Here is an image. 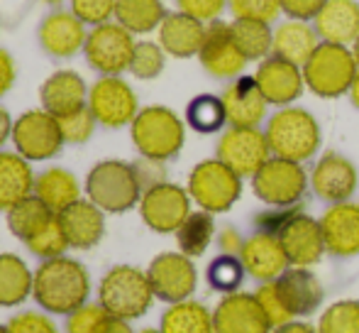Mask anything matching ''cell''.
Instances as JSON below:
<instances>
[{"mask_svg": "<svg viewBox=\"0 0 359 333\" xmlns=\"http://www.w3.org/2000/svg\"><path fill=\"white\" fill-rule=\"evenodd\" d=\"M90 280L86 267L72 257H52L34 270L32 296L49 314H72L88 304Z\"/></svg>", "mask_w": 359, "mask_h": 333, "instance_id": "cell-1", "label": "cell"}, {"mask_svg": "<svg viewBox=\"0 0 359 333\" xmlns=\"http://www.w3.org/2000/svg\"><path fill=\"white\" fill-rule=\"evenodd\" d=\"M264 135L274 157L306 164L323 145V128L311 110L301 105H286L266 118Z\"/></svg>", "mask_w": 359, "mask_h": 333, "instance_id": "cell-2", "label": "cell"}, {"mask_svg": "<svg viewBox=\"0 0 359 333\" xmlns=\"http://www.w3.org/2000/svg\"><path fill=\"white\" fill-rule=\"evenodd\" d=\"M130 135L140 157L169 162L184 150L186 123L166 105H147L133 120Z\"/></svg>", "mask_w": 359, "mask_h": 333, "instance_id": "cell-3", "label": "cell"}, {"mask_svg": "<svg viewBox=\"0 0 359 333\" xmlns=\"http://www.w3.org/2000/svg\"><path fill=\"white\" fill-rule=\"evenodd\" d=\"M154 289L149 285L147 270L133 265H118L105 272L98 285V304L110 316L123 321L140 319L149 311L154 301Z\"/></svg>", "mask_w": 359, "mask_h": 333, "instance_id": "cell-4", "label": "cell"}, {"mask_svg": "<svg viewBox=\"0 0 359 333\" xmlns=\"http://www.w3.org/2000/svg\"><path fill=\"white\" fill-rule=\"evenodd\" d=\"M86 194L105 214H125L140 206L144 191L133 162L103 159L86 176Z\"/></svg>", "mask_w": 359, "mask_h": 333, "instance_id": "cell-5", "label": "cell"}, {"mask_svg": "<svg viewBox=\"0 0 359 333\" xmlns=\"http://www.w3.org/2000/svg\"><path fill=\"white\" fill-rule=\"evenodd\" d=\"M357 72L359 64L355 59V52H352V47H345V44L320 42L316 52L311 54V59L303 64L306 89L311 93H316L318 98L327 100L347 96Z\"/></svg>", "mask_w": 359, "mask_h": 333, "instance_id": "cell-6", "label": "cell"}, {"mask_svg": "<svg viewBox=\"0 0 359 333\" xmlns=\"http://www.w3.org/2000/svg\"><path fill=\"white\" fill-rule=\"evenodd\" d=\"M186 189L198 209L213 216L227 214L242 196V176L217 157L203 159L191 169Z\"/></svg>", "mask_w": 359, "mask_h": 333, "instance_id": "cell-7", "label": "cell"}, {"mask_svg": "<svg viewBox=\"0 0 359 333\" xmlns=\"http://www.w3.org/2000/svg\"><path fill=\"white\" fill-rule=\"evenodd\" d=\"M250 181L257 199L264 206H276V209L298 206L311 189L306 166L281 157H271Z\"/></svg>", "mask_w": 359, "mask_h": 333, "instance_id": "cell-8", "label": "cell"}, {"mask_svg": "<svg viewBox=\"0 0 359 333\" xmlns=\"http://www.w3.org/2000/svg\"><path fill=\"white\" fill-rule=\"evenodd\" d=\"M135 44V34L120 22H103L88 32L83 54L88 67L100 77H120L130 72Z\"/></svg>", "mask_w": 359, "mask_h": 333, "instance_id": "cell-9", "label": "cell"}, {"mask_svg": "<svg viewBox=\"0 0 359 333\" xmlns=\"http://www.w3.org/2000/svg\"><path fill=\"white\" fill-rule=\"evenodd\" d=\"M215 157L242 179H252L274 155L262 128H225L217 140Z\"/></svg>", "mask_w": 359, "mask_h": 333, "instance_id": "cell-10", "label": "cell"}, {"mask_svg": "<svg viewBox=\"0 0 359 333\" xmlns=\"http://www.w3.org/2000/svg\"><path fill=\"white\" fill-rule=\"evenodd\" d=\"M15 152L22 155L27 162H44L59 155L64 145V135L59 128V118L39 110H25L13 128Z\"/></svg>", "mask_w": 359, "mask_h": 333, "instance_id": "cell-11", "label": "cell"}, {"mask_svg": "<svg viewBox=\"0 0 359 333\" xmlns=\"http://www.w3.org/2000/svg\"><path fill=\"white\" fill-rule=\"evenodd\" d=\"M147 277H149L154 296L166 304L191 299L198 287V270L194 265V257L184 255V252L156 255L147 267Z\"/></svg>", "mask_w": 359, "mask_h": 333, "instance_id": "cell-12", "label": "cell"}, {"mask_svg": "<svg viewBox=\"0 0 359 333\" xmlns=\"http://www.w3.org/2000/svg\"><path fill=\"white\" fill-rule=\"evenodd\" d=\"M191 194L189 189L179 184L164 181L159 186H151L140 199V216L144 226L154 233H176L179 226L189 218L191 214Z\"/></svg>", "mask_w": 359, "mask_h": 333, "instance_id": "cell-13", "label": "cell"}, {"mask_svg": "<svg viewBox=\"0 0 359 333\" xmlns=\"http://www.w3.org/2000/svg\"><path fill=\"white\" fill-rule=\"evenodd\" d=\"M88 108L105 128L133 125L140 113L137 93L123 77H100L88 89Z\"/></svg>", "mask_w": 359, "mask_h": 333, "instance_id": "cell-14", "label": "cell"}, {"mask_svg": "<svg viewBox=\"0 0 359 333\" xmlns=\"http://www.w3.org/2000/svg\"><path fill=\"white\" fill-rule=\"evenodd\" d=\"M308 184L313 194L327 206L352 201L359 189V169L342 152H325L308 171Z\"/></svg>", "mask_w": 359, "mask_h": 333, "instance_id": "cell-15", "label": "cell"}, {"mask_svg": "<svg viewBox=\"0 0 359 333\" xmlns=\"http://www.w3.org/2000/svg\"><path fill=\"white\" fill-rule=\"evenodd\" d=\"M198 62L213 79L232 81V79L242 77V72H245V67L250 64V59L237 47L230 22L215 20V22H210L208 30H205V39L198 52Z\"/></svg>", "mask_w": 359, "mask_h": 333, "instance_id": "cell-16", "label": "cell"}, {"mask_svg": "<svg viewBox=\"0 0 359 333\" xmlns=\"http://www.w3.org/2000/svg\"><path fill=\"white\" fill-rule=\"evenodd\" d=\"M255 81L262 93H264L266 103L276 105V108L296 105V100L306 91L303 69L281 57H274V54L266 57L264 62H259V67L255 72Z\"/></svg>", "mask_w": 359, "mask_h": 333, "instance_id": "cell-17", "label": "cell"}, {"mask_svg": "<svg viewBox=\"0 0 359 333\" xmlns=\"http://www.w3.org/2000/svg\"><path fill=\"white\" fill-rule=\"evenodd\" d=\"M284 245V252L291 267H313L327 255L325 238H323L320 218L298 211L276 235Z\"/></svg>", "mask_w": 359, "mask_h": 333, "instance_id": "cell-18", "label": "cell"}, {"mask_svg": "<svg viewBox=\"0 0 359 333\" xmlns=\"http://www.w3.org/2000/svg\"><path fill=\"white\" fill-rule=\"evenodd\" d=\"M215 333H271L269 319L262 311L255 292L225 294L213 309Z\"/></svg>", "mask_w": 359, "mask_h": 333, "instance_id": "cell-19", "label": "cell"}, {"mask_svg": "<svg viewBox=\"0 0 359 333\" xmlns=\"http://www.w3.org/2000/svg\"><path fill=\"white\" fill-rule=\"evenodd\" d=\"M222 105L227 113V128H259L262 123H266V103L264 93L259 91V86L252 77H237L225 86V91L220 93Z\"/></svg>", "mask_w": 359, "mask_h": 333, "instance_id": "cell-20", "label": "cell"}, {"mask_svg": "<svg viewBox=\"0 0 359 333\" xmlns=\"http://www.w3.org/2000/svg\"><path fill=\"white\" fill-rule=\"evenodd\" d=\"M39 47L57 59H72L86 47L88 30L86 22L79 20L72 10H54L39 22L37 30Z\"/></svg>", "mask_w": 359, "mask_h": 333, "instance_id": "cell-21", "label": "cell"}, {"mask_svg": "<svg viewBox=\"0 0 359 333\" xmlns=\"http://www.w3.org/2000/svg\"><path fill=\"white\" fill-rule=\"evenodd\" d=\"M274 285L293 319H308L325 301V287L311 267H288Z\"/></svg>", "mask_w": 359, "mask_h": 333, "instance_id": "cell-22", "label": "cell"}, {"mask_svg": "<svg viewBox=\"0 0 359 333\" xmlns=\"http://www.w3.org/2000/svg\"><path fill=\"white\" fill-rule=\"evenodd\" d=\"M240 260L247 270V277L257 280L259 285L279 280L291 267L281 240L271 233H262V230H255V233L245 238V245L240 250Z\"/></svg>", "mask_w": 359, "mask_h": 333, "instance_id": "cell-23", "label": "cell"}, {"mask_svg": "<svg viewBox=\"0 0 359 333\" xmlns=\"http://www.w3.org/2000/svg\"><path fill=\"white\" fill-rule=\"evenodd\" d=\"M325 250L332 257H357L359 255V204L342 201L332 204L320 216Z\"/></svg>", "mask_w": 359, "mask_h": 333, "instance_id": "cell-24", "label": "cell"}, {"mask_svg": "<svg viewBox=\"0 0 359 333\" xmlns=\"http://www.w3.org/2000/svg\"><path fill=\"white\" fill-rule=\"evenodd\" d=\"M205 30L208 25L201 22V20L191 18V15L181 13H169L164 18V22L159 25V39L156 42L161 44L169 57L174 59H191V57H198L201 47H203V39H205Z\"/></svg>", "mask_w": 359, "mask_h": 333, "instance_id": "cell-25", "label": "cell"}, {"mask_svg": "<svg viewBox=\"0 0 359 333\" xmlns=\"http://www.w3.org/2000/svg\"><path fill=\"white\" fill-rule=\"evenodd\" d=\"M39 100L47 113L54 118H62L74 110H81L88 105V86L83 77L74 69H62L47 77V81L39 89Z\"/></svg>", "mask_w": 359, "mask_h": 333, "instance_id": "cell-26", "label": "cell"}, {"mask_svg": "<svg viewBox=\"0 0 359 333\" xmlns=\"http://www.w3.org/2000/svg\"><path fill=\"white\" fill-rule=\"evenodd\" d=\"M57 216L74 250H90L105 233V211L90 199H79Z\"/></svg>", "mask_w": 359, "mask_h": 333, "instance_id": "cell-27", "label": "cell"}, {"mask_svg": "<svg viewBox=\"0 0 359 333\" xmlns=\"http://www.w3.org/2000/svg\"><path fill=\"white\" fill-rule=\"evenodd\" d=\"M320 42L352 47L359 37V3L357 0H327L313 20Z\"/></svg>", "mask_w": 359, "mask_h": 333, "instance_id": "cell-28", "label": "cell"}, {"mask_svg": "<svg viewBox=\"0 0 359 333\" xmlns=\"http://www.w3.org/2000/svg\"><path fill=\"white\" fill-rule=\"evenodd\" d=\"M318 44H320V37H318L313 22L286 18L284 22H279L274 27V47H271V54L303 69V64L311 59V54L318 49Z\"/></svg>", "mask_w": 359, "mask_h": 333, "instance_id": "cell-29", "label": "cell"}, {"mask_svg": "<svg viewBox=\"0 0 359 333\" xmlns=\"http://www.w3.org/2000/svg\"><path fill=\"white\" fill-rule=\"evenodd\" d=\"M32 166L18 152H0V211H10L15 204L34 194Z\"/></svg>", "mask_w": 359, "mask_h": 333, "instance_id": "cell-30", "label": "cell"}, {"mask_svg": "<svg viewBox=\"0 0 359 333\" xmlns=\"http://www.w3.org/2000/svg\"><path fill=\"white\" fill-rule=\"evenodd\" d=\"M34 196L47 204L54 214H62L81 199V186L76 176L64 166H49L34 179Z\"/></svg>", "mask_w": 359, "mask_h": 333, "instance_id": "cell-31", "label": "cell"}, {"mask_svg": "<svg viewBox=\"0 0 359 333\" xmlns=\"http://www.w3.org/2000/svg\"><path fill=\"white\" fill-rule=\"evenodd\" d=\"M34 275L15 252H0V306H18L32 296Z\"/></svg>", "mask_w": 359, "mask_h": 333, "instance_id": "cell-32", "label": "cell"}, {"mask_svg": "<svg viewBox=\"0 0 359 333\" xmlns=\"http://www.w3.org/2000/svg\"><path fill=\"white\" fill-rule=\"evenodd\" d=\"M159 329L164 333H215L213 311L196 299L176 301L161 314Z\"/></svg>", "mask_w": 359, "mask_h": 333, "instance_id": "cell-33", "label": "cell"}, {"mask_svg": "<svg viewBox=\"0 0 359 333\" xmlns=\"http://www.w3.org/2000/svg\"><path fill=\"white\" fill-rule=\"evenodd\" d=\"M5 214H8L10 233H13L15 238L22 240V243L32 240L37 233H42V230L52 223L54 216H57L47 204H42V201H39L34 194L27 196V199H22L20 204H15L13 209L5 211Z\"/></svg>", "mask_w": 359, "mask_h": 333, "instance_id": "cell-34", "label": "cell"}, {"mask_svg": "<svg viewBox=\"0 0 359 333\" xmlns=\"http://www.w3.org/2000/svg\"><path fill=\"white\" fill-rule=\"evenodd\" d=\"M174 235H176L179 252H184V255H189V257L205 255V250L213 245V240L217 235L215 216L203 209L191 211L189 218L179 226V230H176Z\"/></svg>", "mask_w": 359, "mask_h": 333, "instance_id": "cell-35", "label": "cell"}, {"mask_svg": "<svg viewBox=\"0 0 359 333\" xmlns=\"http://www.w3.org/2000/svg\"><path fill=\"white\" fill-rule=\"evenodd\" d=\"M164 0H118L115 22H120L133 34H149L159 30L166 18Z\"/></svg>", "mask_w": 359, "mask_h": 333, "instance_id": "cell-36", "label": "cell"}, {"mask_svg": "<svg viewBox=\"0 0 359 333\" xmlns=\"http://www.w3.org/2000/svg\"><path fill=\"white\" fill-rule=\"evenodd\" d=\"M232 34H235L237 47L242 49L250 62H264L271 57V47H274V27L269 22H259V20H235L230 22Z\"/></svg>", "mask_w": 359, "mask_h": 333, "instance_id": "cell-37", "label": "cell"}, {"mask_svg": "<svg viewBox=\"0 0 359 333\" xmlns=\"http://www.w3.org/2000/svg\"><path fill=\"white\" fill-rule=\"evenodd\" d=\"M186 125L201 135H213L227 128V113L220 96L201 93L186 105Z\"/></svg>", "mask_w": 359, "mask_h": 333, "instance_id": "cell-38", "label": "cell"}, {"mask_svg": "<svg viewBox=\"0 0 359 333\" xmlns=\"http://www.w3.org/2000/svg\"><path fill=\"white\" fill-rule=\"evenodd\" d=\"M245 277H247V270H245V265H242L240 255H225V252L213 257L208 270H205V280H208L210 289H215L217 294H222V296L240 292Z\"/></svg>", "mask_w": 359, "mask_h": 333, "instance_id": "cell-39", "label": "cell"}, {"mask_svg": "<svg viewBox=\"0 0 359 333\" xmlns=\"http://www.w3.org/2000/svg\"><path fill=\"white\" fill-rule=\"evenodd\" d=\"M318 333H359V299H340L323 309Z\"/></svg>", "mask_w": 359, "mask_h": 333, "instance_id": "cell-40", "label": "cell"}, {"mask_svg": "<svg viewBox=\"0 0 359 333\" xmlns=\"http://www.w3.org/2000/svg\"><path fill=\"white\" fill-rule=\"evenodd\" d=\"M166 57L169 54L161 49L159 42H149V39H142V42L135 44L133 52V62H130V74L140 81H151V79L161 77L166 67Z\"/></svg>", "mask_w": 359, "mask_h": 333, "instance_id": "cell-41", "label": "cell"}, {"mask_svg": "<svg viewBox=\"0 0 359 333\" xmlns=\"http://www.w3.org/2000/svg\"><path fill=\"white\" fill-rule=\"evenodd\" d=\"M25 245H27V250L32 252V255L42 257V260L62 257L64 252L72 248L69 240H67V233H64V228H62V223H59V216H54L52 223H49L42 233L34 235L32 240H27Z\"/></svg>", "mask_w": 359, "mask_h": 333, "instance_id": "cell-42", "label": "cell"}, {"mask_svg": "<svg viewBox=\"0 0 359 333\" xmlns=\"http://www.w3.org/2000/svg\"><path fill=\"white\" fill-rule=\"evenodd\" d=\"M95 125H98V120H95V115L90 113L88 105L59 118V128H62L64 143H69V145L88 143V140L93 138V133H95Z\"/></svg>", "mask_w": 359, "mask_h": 333, "instance_id": "cell-43", "label": "cell"}, {"mask_svg": "<svg viewBox=\"0 0 359 333\" xmlns=\"http://www.w3.org/2000/svg\"><path fill=\"white\" fill-rule=\"evenodd\" d=\"M227 10L235 20L276 22L281 15V0H227Z\"/></svg>", "mask_w": 359, "mask_h": 333, "instance_id": "cell-44", "label": "cell"}, {"mask_svg": "<svg viewBox=\"0 0 359 333\" xmlns=\"http://www.w3.org/2000/svg\"><path fill=\"white\" fill-rule=\"evenodd\" d=\"M255 296H257V301H259L262 311L266 314V319H269L271 329H279V326L293 321V316L288 314L284 299H281V294H279V289H276L274 282H264V285H259L255 292Z\"/></svg>", "mask_w": 359, "mask_h": 333, "instance_id": "cell-45", "label": "cell"}, {"mask_svg": "<svg viewBox=\"0 0 359 333\" xmlns=\"http://www.w3.org/2000/svg\"><path fill=\"white\" fill-rule=\"evenodd\" d=\"M72 13L79 20H83L90 27H98L103 22H110L115 18V8L118 0H69Z\"/></svg>", "mask_w": 359, "mask_h": 333, "instance_id": "cell-46", "label": "cell"}, {"mask_svg": "<svg viewBox=\"0 0 359 333\" xmlns=\"http://www.w3.org/2000/svg\"><path fill=\"white\" fill-rule=\"evenodd\" d=\"M108 316L110 314L100 304H83L69 314L67 333H95Z\"/></svg>", "mask_w": 359, "mask_h": 333, "instance_id": "cell-47", "label": "cell"}, {"mask_svg": "<svg viewBox=\"0 0 359 333\" xmlns=\"http://www.w3.org/2000/svg\"><path fill=\"white\" fill-rule=\"evenodd\" d=\"M176 8L191 18L201 20V22L210 25L222 18V13L227 10V0H176Z\"/></svg>", "mask_w": 359, "mask_h": 333, "instance_id": "cell-48", "label": "cell"}, {"mask_svg": "<svg viewBox=\"0 0 359 333\" xmlns=\"http://www.w3.org/2000/svg\"><path fill=\"white\" fill-rule=\"evenodd\" d=\"M8 333H59L54 321L39 311H22L8 321Z\"/></svg>", "mask_w": 359, "mask_h": 333, "instance_id": "cell-49", "label": "cell"}, {"mask_svg": "<svg viewBox=\"0 0 359 333\" xmlns=\"http://www.w3.org/2000/svg\"><path fill=\"white\" fill-rule=\"evenodd\" d=\"M298 214V206H288V209H276V206H266L262 214L255 216V230L262 233H271L279 235L281 228Z\"/></svg>", "mask_w": 359, "mask_h": 333, "instance_id": "cell-50", "label": "cell"}, {"mask_svg": "<svg viewBox=\"0 0 359 333\" xmlns=\"http://www.w3.org/2000/svg\"><path fill=\"white\" fill-rule=\"evenodd\" d=\"M166 162H159V159H149V157H140L137 162H133L135 171H137V179L142 191L151 189V186H159L166 181Z\"/></svg>", "mask_w": 359, "mask_h": 333, "instance_id": "cell-51", "label": "cell"}, {"mask_svg": "<svg viewBox=\"0 0 359 333\" xmlns=\"http://www.w3.org/2000/svg\"><path fill=\"white\" fill-rule=\"evenodd\" d=\"M325 3L327 0H281V13H284L286 18L313 22Z\"/></svg>", "mask_w": 359, "mask_h": 333, "instance_id": "cell-52", "label": "cell"}, {"mask_svg": "<svg viewBox=\"0 0 359 333\" xmlns=\"http://www.w3.org/2000/svg\"><path fill=\"white\" fill-rule=\"evenodd\" d=\"M215 243H217V248H220V252H225V255H240L242 245H245V238H242V233L235 226H222L215 235Z\"/></svg>", "mask_w": 359, "mask_h": 333, "instance_id": "cell-53", "label": "cell"}, {"mask_svg": "<svg viewBox=\"0 0 359 333\" xmlns=\"http://www.w3.org/2000/svg\"><path fill=\"white\" fill-rule=\"evenodd\" d=\"M15 79H18V69H15L13 57H10V52H5L0 47V98L13 89Z\"/></svg>", "mask_w": 359, "mask_h": 333, "instance_id": "cell-54", "label": "cell"}, {"mask_svg": "<svg viewBox=\"0 0 359 333\" xmlns=\"http://www.w3.org/2000/svg\"><path fill=\"white\" fill-rule=\"evenodd\" d=\"M271 333H318V329L313 324H308L306 319H293V321H288V324L279 326V329H274Z\"/></svg>", "mask_w": 359, "mask_h": 333, "instance_id": "cell-55", "label": "cell"}, {"mask_svg": "<svg viewBox=\"0 0 359 333\" xmlns=\"http://www.w3.org/2000/svg\"><path fill=\"white\" fill-rule=\"evenodd\" d=\"M95 333H133V329H130L128 321L115 319V316H108V319L98 326V331H95Z\"/></svg>", "mask_w": 359, "mask_h": 333, "instance_id": "cell-56", "label": "cell"}, {"mask_svg": "<svg viewBox=\"0 0 359 333\" xmlns=\"http://www.w3.org/2000/svg\"><path fill=\"white\" fill-rule=\"evenodd\" d=\"M13 128H15L13 118H10L8 110L0 105V148H3L8 140H13Z\"/></svg>", "mask_w": 359, "mask_h": 333, "instance_id": "cell-57", "label": "cell"}, {"mask_svg": "<svg viewBox=\"0 0 359 333\" xmlns=\"http://www.w3.org/2000/svg\"><path fill=\"white\" fill-rule=\"evenodd\" d=\"M347 98H350V103L359 110V72H357L355 81H352V86H350V91H347Z\"/></svg>", "mask_w": 359, "mask_h": 333, "instance_id": "cell-58", "label": "cell"}, {"mask_svg": "<svg viewBox=\"0 0 359 333\" xmlns=\"http://www.w3.org/2000/svg\"><path fill=\"white\" fill-rule=\"evenodd\" d=\"M352 52H355V59H357V64H359V37H357V42L352 44Z\"/></svg>", "mask_w": 359, "mask_h": 333, "instance_id": "cell-59", "label": "cell"}, {"mask_svg": "<svg viewBox=\"0 0 359 333\" xmlns=\"http://www.w3.org/2000/svg\"><path fill=\"white\" fill-rule=\"evenodd\" d=\"M137 333H164L161 329H142V331H137Z\"/></svg>", "mask_w": 359, "mask_h": 333, "instance_id": "cell-60", "label": "cell"}, {"mask_svg": "<svg viewBox=\"0 0 359 333\" xmlns=\"http://www.w3.org/2000/svg\"><path fill=\"white\" fill-rule=\"evenodd\" d=\"M42 3H49V5H59L62 0H42Z\"/></svg>", "mask_w": 359, "mask_h": 333, "instance_id": "cell-61", "label": "cell"}, {"mask_svg": "<svg viewBox=\"0 0 359 333\" xmlns=\"http://www.w3.org/2000/svg\"><path fill=\"white\" fill-rule=\"evenodd\" d=\"M0 333H8V326H0Z\"/></svg>", "mask_w": 359, "mask_h": 333, "instance_id": "cell-62", "label": "cell"}]
</instances>
